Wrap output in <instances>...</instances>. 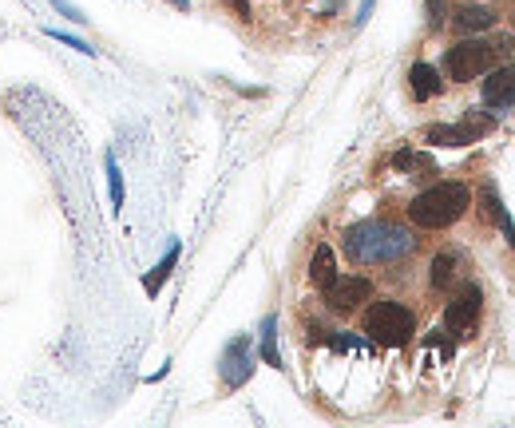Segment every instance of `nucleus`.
<instances>
[{"label": "nucleus", "instance_id": "obj_1", "mask_svg": "<svg viewBox=\"0 0 515 428\" xmlns=\"http://www.w3.org/2000/svg\"><path fill=\"white\" fill-rule=\"evenodd\" d=\"M412 250L409 230L393 226V222H361L353 230H345V254L361 266H381V262H397Z\"/></svg>", "mask_w": 515, "mask_h": 428}, {"label": "nucleus", "instance_id": "obj_2", "mask_svg": "<svg viewBox=\"0 0 515 428\" xmlns=\"http://www.w3.org/2000/svg\"><path fill=\"white\" fill-rule=\"evenodd\" d=\"M512 36L504 32V36H492V40H460L456 48H448V76L452 80H476V76H484V72H492V68H500L508 56H512Z\"/></svg>", "mask_w": 515, "mask_h": 428}, {"label": "nucleus", "instance_id": "obj_3", "mask_svg": "<svg viewBox=\"0 0 515 428\" xmlns=\"http://www.w3.org/2000/svg\"><path fill=\"white\" fill-rule=\"evenodd\" d=\"M472 195L464 183H436L428 187L424 195H416L409 207V218L424 230H440V226H452L460 214L468 211Z\"/></svg>", "mask_w": 515, "mask_h": 428}, {"label": "nucleus", "instance_id": "obj_4", "mask_svg": "<svg viewBox=\"0 0 515 428\" xmlns=\"http://www.w3.org/2000/svg\"><path fill=\"white\" fill-rule=\"evenodd\" d=\"M412 329H416V318L412 310H405L401 302H373L369 314H365V333L377 341V345H409Z\"/></svg>", "mask_w": 515, "mask_h": 428}, {"label": "nucleus", "instance_id": "obj_5", "mask_svg": "<svg viewBox=\"0 0 515 428\" xmlns=\"http://www.w3.org/2000/svg\"><path fill=\"white\" fill-rule=\"evenodd\" d=\"M492 127H496V119H492V115H484V111H468L460 123L428 127V143H436V147H464V143L484 139Z\"/></svg>", "mask_w": 515, "mask_h": 428}, {"label": "nucleus", "instance_id": "obj_6", "mask_svg": "<svg viewBox=\"0 0 515 428\" xmlns=\"http://www.w3.org/2000/svg\"><path fill=\"white\" fill-rule=\"evenodd\" d=\"M480 306H484V294H480V286H460L456 290V298L448 302V310H444V325H448V333H456V337H468L472 333V325L480 318Z\"/></svg>", "mask_w": 515, "mask_h": 428}, {"label": "nucleus", "instance_id": "obj_7", "mask_svg": "<svg viewBox=\"0 0 515 428\" xmlns=\"http://www.w3.org/2000/svg\"><path fill=\"white\" fill-rule=\"evenodd\" d=\"M369 294H373L369 278H333V282L325 286V306L337 310V314H349V310H357L361 302H369Z\"/></svg>", "mask_w": 515, "mask_h": 428}, {"label": "nucleus", "instance_id": "obj_8", "mask_svg": "<svg viewBox=\"0 0 515 428\" xmlns=\"http://www.w3.org/2000/svg\"><path fill=\"white\" fill-rule=\"evenodd\" d=\"M246 377H250V341L246 337H234L226 345V353H222V381L230 389H238Z\"/></svg>", "mask_w": 515, "mask_h": 428}, {"label": "nucleus", "instance_id": "obj_9", "mask_svg": "<svg viewBox=\"0 0 515 428\" xmlns=\"http://www.w3.org/2000/svg\"><path fill=\"white\" fill-rule=\"evenodd\" d=\"M484 104H492V107L515 104V64L492 68V76L484 80Z\"/></svg>", "mask_w": 515, "mask_h": 428}, {"label": "nucleus", "instance_id": "obj_10", "mask_svg": "<svg viewBox=\"0 0 515 428\" xmlns=\"http://www.w3.org/2000/svg\"><path fill=\"white\" fill-rule=\"evenodd\" d=\"M409 88H412V96H416V100H432V96H440V72H436L432 64H412Z\"/></svg>", "mask_w": 515, "mask_h": 428}, {"label": "nucleus", "instance_id": "obj_11", "mask_svg": "<svg viewBox=\"0 0 515 428\" xmlns=\"http://www.w3.org/2000/svg\"><path fill=\"white\" fill-rule=\"evenodd\" d=\"M492 24H496V12L484 8V4H464V8H456V28H460V32H484V28H492Z\"/></svg>", "mask_w": 515, "mask_h": 428}, {"label": "nucleus", "instance_id": "obj_12", "mask_svg": "<svg viewBox=\"0 0 515 428\" xmlns=\"http://www.w3.org/2000/svg\"><path fill=\"white\" fill-rule=\"evenodd\" d=\"M309 278H313V286H321V290H325V286L337 278V258H333V246H325V242H321V246L313 250Z\"/></svg>", "mask_w": 515, "mask_h": 428}, {"label": "nucleus", "instance_id": "obj_13", "mask_svg": "<svg viewBox=\"0 0 515 428\" xmlns=\"http://www.w3.org/2000/svg\"><path fill=\"white\" fill-rule=\"evenodd\" d=\"M175 262H179V242H175V246L163 254V262L147 274V282H143V286H147V294H159V290H163V282H167V274L175 270Z\"/></svg>", "mask_w": 515, "mask_h": 428}, {"label": "nucleus", "instance_id": "obj_14", "mask_svg": "<svg viewBox=\"0 0 515 428\" xmlns=\"http://www.w3.org/2000/svg\"><path fill=\"white\" fill-rule=\"evenodd\" d=\"M262 357H266V365L282 369V357H278V318L274 314L262 321Z\"/></svg>", "mask_w": 515, "mask_h": 428}, {"label": "nucleus", "instance_id": "obj_15", "mask_svg": "<svg viewBox=\"0 0 515 428\" xmlns=\"http://www.w3.org/2000/svg\"><path fill=\"white\" fill-rule=\"evenodd\" d=\"M456 278V254H436L432 258V286L436 290H448Z\"/></svg>", "mask_w": 515, "mask_h": 428}, {"label": "nucleus", "instance_id": "obj_16", "mask_svg": "<svg viewBox=\"0 0 515 428\" xmlns=\"http://www.w3.org/2000/svg\"><path fill=\"white\" fill-rule=\"evenodd\" d=\"M107 187H111V207L119 211L123 207V175H119V163L107 155Z\"/></svg>", "mask_w": 515, "mask_h": 428}, {"label": "nucleus", "instance_id": "obj_17", "mask_svg": "<svg viewBox=\"0 0 515 428\" xmlns=\"http://www.w3.org/2000/svg\"><path fill=\"white\" fill-rule=\"evenodd\" d=\"M393 163H397L401 171H432V159H428V155H416V151H401Z\"/></svg>", "mask_w": 515, "mask_h": 428}, {"label": "nucleus", "instance_id": "obj_18", "mask_svg": "<svg viewBox=\"0 0 515 428\" xmlns=\"http://www.w3.org/2000/svg\"><path fill=\"white\" fill-rule=\"evenodd\" d=\"M48 36H52V40H64L68 48H76V52H84V56H92V52H96L92 44H84V40H76V36H68V32H48Z\"/></svg>", "mask_w": 515, "mask_h": 428}, {"label": "nucleus", "instance_id": "obj_19", "mask_svg": "<svg viewBox=\"0 0 515 428\" xmlns=\"http://www.w3.org/2000/svg\"><path fill=\"white\" fill-rule=\"evenodd\" d=\"M440 20H444V4L428 0V28H440Z\"/></svg>", "mask_w": 515, "mask_h": 428}, {"label": "nucleus", "instance_id": "obj_20", "mask_svg": "<svg viewBox=\"0 0 515 428\" xmlns=\"http://www.w3.org/2000/svg\"><path fill=\"white\" fill-rule=\"evenodd\" d=\"M52 4H56V8H60V12H64L68 20H84V12H80L76 4H68V0H52Z\"/></svg>", "mask_w": 515, "mask_h": 428}, {"label": "nucleus", "instance_id": "obj_21", "mask_svg": "<svg viewBox=\"0 0 515 428\" xmlns=\"http://www.w3.org/2000/svg\"><path fill=\"white\" fill-rule=\"evenodd\" d=\"M226 4H234V8H238V16H250V4H246V0H226Z\"/></svg>", "mask_w": 515, "mask_h": 428}]
</instances>
